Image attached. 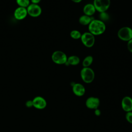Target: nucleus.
I'll return each mask as SVG.
<instances>
[{"instance_id":"f257e3e1","label":"nucleus","mask_w":132,"mask_h":132,"mask_svg":"<svg viewBox=\"0 0 132 132\" xmlns=\"http://www.w3.org/2000/svg\"><path fill=\"white\" fill-rule=\"evenodd\" d=\"M106 25L101 20L93 19L88 25L89 31L94 36L103 34L106 30Z\"/></svg>"},{"instance_id":"f03ea898","label":"nucleus","mask_w":132,"mask_h":132,"mask_svg":"<svg viewBox=\"0 0 132 132\" xmlns=\"http://www.w3.org/2000/svg\"><path fill=\"white\" fill-rule=\"evenodd\" d=\"M80 74L81 79L86 84L92 82L95 77L94 72L90 67H83L80 71Z\"/></svg>"},{"instance_id":"7ed1b4c3","label":"nucleus","mask_w":132,"mask_h":132,"mask_svg":"<svg viewBox=\"0 0 132 132\" xmlns=\"http://www.w3.org/2000/svg\"><path fill=\"white\" fill-rule=\"evenodd\" d=\"M68 57L62 51H56L52 55V60L56 64H63L67 61Z\"/></svg>"},{"instance_id":"20e7f679","label":"nucleus","mask_w":132,"mask_h":132,"mask_svg":"<svg viewBox=\"0 0 132 132\" xmlns=\"http://www.w3.org/2000/svg\"><path fill=\"white\" fill-rule=\"evenodd\" d=\"M118 37L120 40L128 42L132 39V29L127 26L121 28L118 31Z\"/></svg>"},{"instance_id":"39448f33","label":"nucleus","mask_w":132,"mask_h":132,"mask_svg":"<svg viewBox=\"0 0 132 132\" xmlns=\"http://www.w3.org/2000/svg\"><path fill=\"white\" fill-rule=\"evenodd\" d=\"M110 0H94L93 4L100 13L106 12L110 6Z\"/></svg>"},{"instance_id":"423d86ee","label":"nucleus","mask_w":132,"mask_h":132,"mask_svg":"<svg viewBox=\"0 0 132 132\" xmlns=\"http://www.w3.org/2000/svg\"><path fill=\"white\" fill-rule=\"evenodd\" d=\"M80 40L82 43L87 47H92L95 43V37L89 31L81 34Z\"/></svg>"},{"instance_id":"0eeeda50","label":"nucleus","mask_w":132,"mask_h":132,"mask_svg":"<svg viewBox=\"0 0 132 132\" xmlns=\"http://www.w3.org/2000/svg\"><path fill=\"white\" fill-rule=\"evenodd\" d=\"M26 8L28 14L32 17H38L42 13V9L38 4H30Z\"/></svg>"},{"instance_id":"6e6552de","label":"nucleus","mask_w":132,"mask_h":132,"mask_svg":"<svg viewBox=\"0 0 132 132\" xmlns=\"http://www.w3.org/2000/svg\"><path fill=\"white\" fill-rule=\"evenodd\" d=\"M100 104V101L98 98L90 96L88 97L86 101V107L90 109H96L98 108Z\"/></svg>"},{"instance_id":"1a4fd4ad","label":"nucleus","mask_w":132,"mask_h":132,"mask_svg":"<svg viewBox=\"0 0 132 132\" xmlns=\"http://www.w3.org/2000/svg\"><path fill=\"white\" fill-rule=\"evenodd\" d=\"M33 107L38 109H43L47 105L46 100L42 96H37L32 100Z\"/></svg>"},{"instance_id":"9d476101","label":"nucleus","mask_w":132,"mask_h":132,"mask_svg":"<svg viewBox=\"0 0 132 132\" xmlns=\"http://www.w3.org/2000/svg\"><path fill=\"white\" fill-rule=\"evenodd\" d=\"M121 106L125 112L132 111V98L128 96L124 97L121 102Z\"/></svg>"},{"instance_id":"9b49d317","label":"nucleus","mask_w":132,"mask_h":132,"mask_svg":"<svg viewBox=\"0 0 132 132\" xmlns=\"http://www.w3.org/2000/svg\"><path fill=\"white\" fill-rule=\"evenodd\" d=\"M27 14V8L21 7H18L16 9H15L14 12V16L18 20H22L24 19Z\"/></svg>"},{"instance_id":"f8f14e48","label":"nucleus","mask_w":132,"mask_h":132,"mask_svg":"<svg viewBox=\"0 0 132 132\" xmlns=\"http://www.w3.org/2000/svg\"><path fill=\"white\" fill-rule=\"evenodd\" d=\"M72 91L75 95L80 97L85 94L86 89L82 84L80 83H74L72 85Z\"/></svg>"},{"instance_id":"ddd939ff","label":"nucleus","mask_w":132,"mask_h":132,"mask_svg":"<svg viewBox=\"0 0 132 132\" xmlns=\"http://www.w3.org/2000/svg\"><path fill=\"white\" fill-rule=\"evenodd\" d=\"M96 9L93 4L88 3L85 5L83 8V12L84 14L92 16L95 12Z\"/></svg>"},{"instance_id":"4468645a","label":"nucleus","mask_w":132,"mask_h":132,"mask_svg":"<svg viewBox=\"0 0 132 132\" xmlns=\"http://www.w3.org/2000/svg\"><path fill=\"white\" fill-rule=\"evenodd\" d=\"M93 19H94L92 18V16L84 14L79 17L78 21L79 23L82 25H89V24Z\"/></svg>"},{"instance_id":"2eb2a0df","label":"nucleus","mask_w":132,"mask_h":132,"mask_svg":"<svg viewBox=\"0 0 132 132\" xmlns=\"http://www.w3.org/2000/svg\"><path fill=\"white\" fill-rule=\"evenodd\" d=\"M80 62L79 58L76 55H72L68 57L67 61L65 64L71 65H78Z\"/></svg>"},{"instance_id":"dca6fc26","label":"nucleus","mask_w":132,"mask_h":132,"mask_svg":"<svg viewBox=\"0 0 132 132\" xmlns=\"http://www.w3.org/2000/svg\"><path fill=\"white\" fill-rule=\"evenodd\" d=\"M93 58L91 55L87 56L82 60V65L83 67H89L92 63Z\"/></svg>"},{"instance_id":"f3484780","label":"nucleus","mask_w":132,"mask_h":132,"mask_svg":"<svg viewBox=\"0 0 132 132\" xmlns=\"http://www.w3.org/2000/svg\"><path fill=\"white\" fill-rule=\"evenodd\" d=\"M70 36L72 38L77 40L80 39L81 34L79 31L77 30H73L70 32Z\"/></svg>"},{"instance_id":"a211bd4d","label":"nucleus","mask_w":132,"mask_h":132,"mask_svg":"<svg viewBox=\"0 0 132 132\" xmlns=\"http://www.w3.org/2000/svg\"><path fill=\"white\" fill-rule=\"evenodd\" d=\"M17 4L19 7L27 8L30 5L29 0H16Z\"/></svg>"},{"instance_id":"6ab92c4d","label":"nucleus","mask_w":132,"mask_h":132,"mask_svg":"<svg viewBox=\"0 0 132 132\" xmlns=\"http://www.w3.org/2000/svg\"><path fill=\"white\" fill-rule=\"evenodd\" d=\"M100 18L101 19V20L103 21H106L109 19V15L106 12H101L100 14Z\"/></svg>"},{"instance_id":"aec40b11","label":"nucleus","mask_w":132,"mask_h":132,"mask_svg":"<svg viewBox=\"0 0 132 132\" xmlns=\"http://www.w3.org/2000/svg\"><path fill=\"white\" fill-rule=\"evenodd\" d=\"M125 118L127 122L132 124V111L126 112L125 114Z\"/></svg>"},{"instance_id":"412c9836","label":"nucleus","mask_w":132,"mask_h":132,"mask_svg":"<svg viewBox=\"0 0 132 132\" xmlns=\"http://www.w3.org/2000/svg\"><path fill=\"white\" fill-rule=\"evenodd\" d=\"M127 48L128 50L130 52L132 53V39L129 40L127 42Z\"/></svg>"},{"instance_id":"4be33fe9","label":"nucleus","mask_w":132,"mask_h":132,"mask_svg":"<svg viewBox=\"0 0 132 132\" xmlns=\"http://www.w3.org/2000/svg\"><path fill=\"white\" fill-rule=\"evenodd\" d=\"M25 105L28 108H31L33 106V103H32V100H28L27 101Z\"/></svg>"},{"instance_id":"5701e85b","label":"nucleus","mask_w":132,"mask_h":132,"mask_svg":"<svg viewBox=\"0 0 132 132\" xmlns=\"http://www.w3.org/2000/svg\"><path fill=\"white\" fill-rule=\"evenodd\" d=\"M94 114L96 116H100L101 115V110L99 109H98V108L95 109L94 110Z\"/></svg>"},{"instance_id":"b1692460","label":"nucleus","mask_w":132,"mask_h":132,"mask_svg":"<svg viewBox=\"0 0 132 132\" xmlns=\"http://www.w3.org/2000/svg\"><path fill=\"white\" fill-rule=\"evenodd\" d=\"M31 4H38L41 0H30Z\"/></svg>"},{"instance_id":"393cba45","label":"nucleus","mask_w":132,"mask_h":132,"mask_svg":"<svg viewBox=\"0 0 132 132\" xmlns=\"http://www.w3.org/2000/svg\"><path fill=\"white\" fill-rule=\"evenodd\" d=\"M72 2L75 3H79L81 2L82 0H71Z\"/></svg>"}]
</instances>
